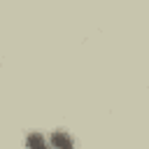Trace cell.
<instances>
[{
  "instance_id": "1",
  "label": "cell",
  "mask_w": 149,
  "mask_h": 149,
  "mask_svg": "<svg viewBox=\"0 0 149 149\" xmlns=\"http://www.w3.org/2000/svg\"><path fill=\"white\" fill-rule=\"evenodd\" d=\"M51 149H74V142H72V137L68 133L56 130L51 135Z\"/></svg>"
},
{
  "instance_id": "2",
  "label": "cell",
  "mask_w": 149,
  "mask_h": 149,
  "mask_svg": "<svg viewBox=\"0 0 149 149\" xmlns=\"http://www.w3.org/2000/svg\"><path fill=\"white\" fill-rule=\"evenodd\" d=\"M26 144H28V149H51L40 133H30V135L26 137Z\"/></svg>"
}]
</instances>
